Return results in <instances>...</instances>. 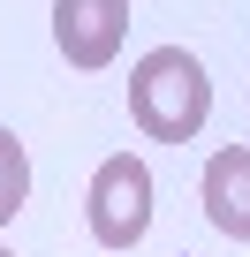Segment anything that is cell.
I'll return each mask as SVG.
<instances>
[{
  "label": "cell",
  "instance_id": "obj_1",
  "mask_svg": "<svg viewBox=\"0 0 250 257\" xmlns=\"http://www.w3.org/2000/svg\"><path fill=\"white\" fill-rule=\"evenodd\" d=\"M212 113V76L190 46H152L129 68V121L152 144H190Z\"/></svg>",
  "mask_w": 250,
  "mask_h": 257
},
{
  "label": "cell",
  "instance_id": "obj_2",
  "mask_svg": "<svg viewBox=\"0 0 250 257\" xmlns=\"http://www.w3.org/2000/svg\"><path fill=\"white\" fill-rule=\"evenodd\" d=\"M152 167L137 159V152H114V159H99V174H91V189H84V227H91V242L99 249H137L144 234H152Z\"/></svg>",
  "mask_w": 250,
  "mask_h": 257
},
{
  "label": "cell",
  "instance_id": "obj_3",
  "mask_svg": "<svg viewBox=\"0 0 250 257\" xmlns=\"http://www.w3.org/2000/svg\"><path fill=\"white\" fill-rule=\"evenodd\" d=\"M129 38V0H53V46L68 68H106Z\"/></svg>",
  "mask_w": 250,
  "mask_h": 257
},
{
  "label": "cell",
  "instance_id": "obj_4",
  "mask_svg": "<svg viewBox=\"0 0 250 257\" xmlns=\"http://www.w3.org/2000/svg\"><path fill=\"white\" fill-rule=\"evenodd\" d=\"M197 204H205V219H212L227 242H250V144H220V152L205 159Z\"/></svg>",
  "mask_w": 250,
  "mask_h": 257
},
{
  "label": "cell",
  "instance_id": "obj_5",
  "mask_svg": "<svg viewBox=\"0 0 250 257\" xmlns=\"http://www.w3.org/2000/svg\"><path fill=\"white\" fill-rule=\"evenodd\" d=\"M23 197H31V152H23V137H16V128L0 121V227L23 212Z\"/></svg>",
  "mask_w": 250,
  "mask_h": 257
},
{
  "label": "cell",
  "instance_id": "obj_6",
  "mask_svg": "<svg viewBox=\"0 0 250 257\" xmlns=\"http://www.w3.org/2000/svg\"><path fill=\"white\" fill-rule=\"evenodd\" d=\"M0 257H8V249H0Z\"/></svg>",
  "mask_w": 250,
  "mask_h": 257
}]
</instances>
